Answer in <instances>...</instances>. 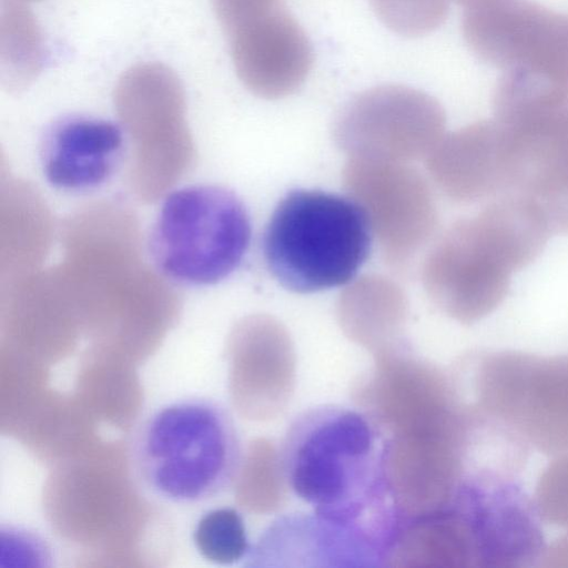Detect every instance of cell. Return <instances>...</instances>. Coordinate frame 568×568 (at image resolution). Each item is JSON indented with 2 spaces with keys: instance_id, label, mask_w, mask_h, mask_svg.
<instances>
[{
  "instance_id": "cell-1",
  "label": "cell",
  "mask_w": 568,
  "mask_h": 568,
  "mask_svg": "<svg viewBox=\"0 0 568 568\" xmlns=\"http://www.w3.org/2000/svg\"><path fill=\"white\" fill-rule=\"evenodd\" d=\"M385 436L359 408L321 405L297 415L280 445L288 489L328 520L378 535L389 508Z\"/></svg>"
},
{
  "instance_id": "cell-2",
  "label": "cell",
  "mask_w": 568,
  "mask_h": 568,
  "mask_svg": "<svg viewBox=\"0 0 568 568\" xmlns=\"http://www.w3.org/2000/svg\"><path fill=\"white\" fill-rule=\"evenodd\" d=\"M128 458L149 495L168 504L193 505L223 494L240 479L245 452L224 405L189 396L161 404L140 418Z\"/></svg>"
},
{
  "instance_id": "cell-3",
  "label": "cell",
  "mask_w": 568,
  "mask_h": 568,
  "mask_svg": "<svg viewBox=\"0 0 568 568\" xmlns=\"http://www.w3.org/2000/svg\"><path fill=\"white\" fill-rule=\"evenodd\" d=\"M372 230L349 196L294 190L273 211L264 230L263 256L285 288L313 293L353 281L369 255Z\"/></svg>"
},
{
  "instance_id": "cell-4",
  "label": "cell",
  "mask_w": 568,
  "mask_h": 568,
  "mask_svg": "<svg viewBox=\"0 0 568 568\" xmlns=\"http://www.w3.org/2000/svg\"><path fill=\"white\" fill-rule=\"evenodd\" d=\"M251 235L248 213L234 192L221 185L194 184L165 196L148 248L166 280L201 287L220 283L237 270Z\"/></svg>"
},
{
  "instance_id": "cell-5",
  "label": "cell",
  "mask_w": 568,
  "mask_h": 568,
  "mask_svg": "<svg viewBox=\"0 0 568 568\" xmlns=\"http://www.w3.org/2000/svg\"><path fill=\"white\" fill-rule=\"evenodd\" d=\"M474 404L545 455L568 453V355L501 351L474 362Z\"/></svg>"
},
{
  "instance_id": "cell-6",
  "label": "cell",
  "mask_w": 568,
  "mask_h": 568,
  "mask_svg": "<svg viewBox=\"0 0 568 568\" xmlns=\"http://www.w3.org/2000/svg\"><path fill=\"white\" fill-rule=\"evenodd\" d=\"M373 367L356 382L353 399L384 436L455 435L470 414L453 374L398 341L373 353Z\"/></svg>"
},
{
  "instance_id": "cell-7",
  "label": "cell",
  "mask_w": 568,
  "mask_h": 568,
  "mask_svg": "<svg viewBox=\"0 0 568 568\" xmlns=\"http://www.w3.org/2000/svg\"><path fill=\"white\" fill-rule=\"evenodd\" d=\"M343 185L366 214L385 264L406 272L438 223L426 178L410 163L349 158Z\"/></svg>"
},
{
  "instance_id": "cell-8",
  "label": "cell",
  "mask_w": 568,
  "mask_h": 568,
  "mask_svg": "<svg viewBox=\"0 0 568 568\" xmlns=\"http://www.w3.org/2000/svg\"><path fill=\"white\" fill-rule=\"evenodd\" d=\"M445 125L436 99L388 84L349 100L335 119L333 135L349 158L412 163L426 160L444 136Z\"/></svg>"
},
{
  "instance_id": "cell-9",
  "label": "cell",
  "mask_w": 568,
  "mask_h": 568,
  "mask_svg": "<svg viewBox=\"0 0 568 568\" xmlns=\"http://www.w3.org/2000/svg\"><path fill=\"white\" fill-rule=\"evenodd\" d=\"M464 39L503 73L526 74L568 87V14L527 0L464 9Z\"/></svg>"
},
{
  "instance_id": "cell-10",
  "label": "cell",
  "mask_w": 568,
  "mask_h": 568,
  "mask_svg": "<svg viewBox=\"0 0 568 568\" xmlns=\"http://www.w3.org/2000/svg\"><path fill=\"white\" fill-rule=\"evenodd\" d=\"M513 273L476 215L452 224L422 265L423 285L432 302L466 325L486 317L503 303Z\"/></svg>"
},
{
  "instance_id": "cell-11",
  "label": "cell",
  "mask_w": 568,
  "mask_h": 568,
  "mask_svg": "<svg viewBox=\"0 0 568 568\" xmlns=\"http://www.w3.org/2000/svg\"><path fill=\"white\" fill-rule=\"evenodd\" d=\"M227 34L236 73L258 97L280 99L294 93L312 69V43L282 2Z\"/></svg>"
},
{
  "instance_id": "cell-12",
  "label": "cell",
  "mask_w": 568,
  "mask_h": 568,
  "mask_svg": "<svg viewBox=\"0 0 568 568\" xmlns=\"http://www.w3.org/2000/svg\"><path fill=\"white\" fill-rule=\"evenodd\" d=\"M503 125L508 190L536 202L551 232L568 234V105Z\"/></svg>"
},
{
  "instance_id": "cell-13",
  "label": "cell",
  "mask_w": 568,
  "mask_h": 568,
  "mask_svg": "<svg viewBox=\"0 0 568 568\" xmlns=\"http://www.w3.org/2000/svg\"><path fill=\"white\" fill-rule=\"evenodd\" d=\"M378 539L367 528L312 515L273 521L252 546L245 566L384 567Z\"/></svg>"
},
{
  "instance_id": "cell-14",
  "label": "cell",
  "mask_w": 568,
  "mask_h": 568,
  "mask_svg": "<svg viewBox=\"0 0 568 568\" xmlns=\"http://www.w3.org/2000/svg\"><path fill=\"white\" fill-rule=\"evenodd\" d=\"M126 135L114 121L72 115L52 122L39 142V160L54 189L83 193L111 181L125 154Z\"/></svg>"
},
{
  "instance_id": "cell-15",
  "label": "cell",
  "mask_w": 568,
  "mask_h": 568,
  "mask_svg": "<svg viewBox=\"0 0 568 568\" xmlns=\"http://www.w3.org/2000/svg\"><path fill=\"white\" fill-rule=\"evenodd\" d=\"M508 138L497 120L444 134L426 158L434 185L448 199L471 203L508 190Z\"/></svg>"
},
{
  "instance_id": "cell-16",
  "label": "cell",
  "mask_w": 568,
  "mask_h": 568,
  "mask_svg": "<svg viewBox=\"0 0 568 568\" xmlns=\"http://www.w3.org/2000/svg\"><path fill=\"white\" fill-rule=\"evenodd\" d=\"M408 303L390 278L369 274L353 281L339 295L337 318L344 333L373 353L403 339Z\"/></svg>"
},
{
  "instance_id": "cell-17",
  "label": "cell",
  "mask_w": 568,
  "mask_h": 568,
  "mask_svg": "<svg viewBox=\"0 0 568 568\" xmlns=\"http://www.w3.org/2000/svg\"><path fill=\"white\" fill-rule=\"evenodd\" d=\"M253 388L261 418L277 417L288 405L296 382V356L286 327L258 316L248 325Z\"/></svg>"
},
{
  "instance_id": "cell-18",
  "label": "cell",
  "mask_w": 568,
  "mask_h": 568,
  "mask_svg": "<svg viewBox=\"0 0 568 568\" xmlns=\"http://www.w3.org/2000/svg\"><path fill=\"white\" fill-rule=\"evenodd\" d=\"M45 59L41 29L28 3L0 0V75L10 90L30 84Z\"/></svg>"
},
{
  "instance_id": "cell-19",
  "label": "cell",
  "mask_w": 568,
  "mask_h": 568,
  "mask_svg": "<svg viewBox=\"0 0 568 568\" xmlns=\"http://www.w3.org/2000/svg\"><path fill=\"white\" fill-rule=\"evenodd\" d=\"M193 542L204 559L217 565L246 559L252 548L242 514L229 506L210 509L199 518Z\"/></svg>"
},
{
  "instance_id": "cell-20",
  "label": "cell",
  "mask_w": 568,
  "mask_h": 568,
  "mask_svg": "<svg viewBox=\"0 0 568 568\" xmlns=\"http://www.w3.org/2000/svg\"><path fill=\"white\" fill-rule=\"evenodd\" d=\"M450 0H371L373 8L392 31L405 37L425 36L447 18Z\"/></svg>"
},
{
  "instance_id": "cell-21",
  "label": "cell",
  "mask_w": 568,
  "mask_h": 568,
  "mask_svg": "<svg viewBox=\"0 0 568 568\" xmlns=\"http://www.w3.org/2000/svg\"><path fill=\"white\" fill-rule=\"evenodd\" d=\"M554 457L537 480L532 501L542 521L568 529V453Z\"/></svg>"
},
{
  "instance_id": "cell-22",
  "label": "cell",
  "mask_w": 568,
  "mask_h": 568,
  "mask_svg": "<svg viewBox=\"0 0 568 568\" xmlns=\"http://www.w3.org/2000/svg\"><path fill=\"white\" fill-rule=\"evenodd\" d=\"M541 560L544 567H568V534L547 547Z\"/></svg>"
},
{
  "instance_id": "cell-23",
  "label": "cell",
  "mask_w": 568,
  "mask_h": 568,
  "mask_svg": "<svg viewBox=\"0 0 568 568\" xmlns=\"http://www.w3.org/2000/svg\"><path fill=\"white\" fill-rule=\"evenodd\" d=\"M458 4L463 6L464 9L475 8V7H483L488 4H494L498 2H503L506 0H454Z\"/></svg>"
},
{
  "instance_id": "cell-24",
  "label": "cell",
  "mask_w": 568,
  "mask_h": 568,
  "mask_svg": "<svg viewBox=\"0 0 568 568\" xmlns=\"http://www.w3.org/2000/svg\"><path fill=\"white\" fill-rule=\"evenodd\" d=\"M18 1H21V2H24V3H29V2L41 1V0H18Z\"/></svg>"
}]
</instances>
